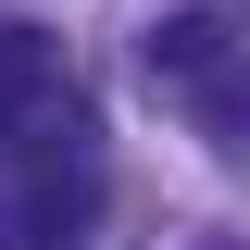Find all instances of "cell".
<instances>
[{
  "label": "cell",
  "instance_id": "6da1fadb",
  "mask_svg": "<svg viewBox=\"0 0 250 250\" xmlns=\"http://www.w3.org/2000/svg\"><path fill=\"white\" fill-rule=\"evenodd\" d=\"M88 88H75V62H62L50 25H13L0 13V150H88Z\"/></svg>",
  "mask_w": 250,
  "mask_h": 250
},
{
  "label": "cell",
  "instance_id": "7a4b0ae2",
  "mask_svg": "<svg viewBox=\"0 0 250 250\" xmlns=\"http://www.w3.org/2000/svg\"><path fill=\"white\" fill-rule=\"evenodd\" d=\"M138 62H150L163 88H213L225 62H238V38H225V13H163V25L138 38Z\"/></svg>",
  "mask_w": 250,
  "mask_h": 250
}]
</instances>
